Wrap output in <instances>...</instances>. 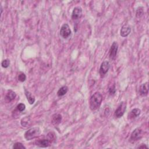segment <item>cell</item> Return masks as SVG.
I'll return each mask as SVG.
<instances>
[{
	"label": "cell",
	"instance_id": "cell-12",
	"mask_svg": "<svg viewBox=\"0 0 149 149\" xmlns=\"http://www.w3.org/2000/svg\"><path fill=\"white\" fill-rule=\"evenodd\" d=\"M131 32V28L128 25H123L120 31V35L123 37H127Z\"/></svg>",
	"mask_w": 149,
	"mask_h": 149
},
{
	"label": "cell",
	"instance_id": "cell-14",
	"mask_svg": "<svg viewBox=\"0 0 149 149\" xmlns=\"http://www.w3.org/2000/svg\"><path fill=\"white\" fill-rule=\"evenodd\" d=\"M25 94L27 98V100L30 104H33L35 102V97L32 93L25 89Z\"/></svg>",
	"mask_w": 149,
	"mask_h": 149
},
{
	"label": "cell",
	"instance_id": "cell-10",
	"mask_svg": "<svg viewBox=\"0 0 149 149\" xmlns=\"http://www.w3.org/2000/svg\"><path fill=\"white\" fill-rule=\"evenodd\" d=\"M148 93V83L146 82L142 84L139 88V94L141 96L144 97L147 96Z\"/></svg>",
	"mask_w": 149,
	"mask_h": 149
},
{
	"label": "cell",
	"instance_id": "cell-6",
	"mask_svg": "<svg viewBox=\"0 0 149 149\" xmlns=\"http://www.w3.org/2000/svg\"><path fill=\"white\" fill-rule=\"evenodd\" d=\"M82 9L80 7L74 8L71 16L72 19L74 21H77L80 19L82 17Z\"/></svg>",
	"mask_w": 149,
	"mask_h": 149
},
{
	"label": "cell",
	"instance_id": "cell-15",
	"mask_svg": "<svg viewBox=\"0 0 149 149\" xmlns=\"http://www.w3.org/2000/svg\"><path fill=\"white\" fill-rule=\"evenodd\" d=\"M16 93L13 91L9 90L8 91L7 95L5 96V99L8 102H11L12 100H13L16 98Z\"/></svg>",
	"mask_w": 149,
	"mask_h": 149
},
{
	"label": "cell",
	"instance_id": "cell-21",
	"mask_svg": "<svg viewBox=\"0 0 149 149\" xmlns=\"http://www.w3.org/2000/svg\"><path fill=\"white\" fill-rule=\"evenodd\" d=\"M109 95L111 96H113L116 93V87L115 85L114 84L113 85H112L109 88Z\"/></svg>",
	"mask_w": 149,
	"mask_h": 149
},
{
	"label": "cell",
	"instance_id": "cell-11",
	"mask_svg": "<svg viewBox=\"0 0 149 149\" xmlns=\"http://www.w3.org/2000/svg\"><path fill=\"white\" fill-rule=\"evenodd\" d=\"M141 114V110L139 108H134L133 109L128 115V119H133L135 118H137Z\"/></svg>",
	"mask_w": 149,
	"mask_h": 149
},
{
	"label": "cell",
	"instance_id": "cell-13",
	"mask_svg": "<svg viewBox=\"0 0 149 149\" xmlns=\"http://www.w3.org/2000/svg\"><path fill=\"white\" fill-rule=\"evenodd\" d=\"M62 121V116L60 114H54L52 116V123L54 125L57 126L59 125Z\"/></svg>",
	"mask_w": 149,
	"mask_h": 149
},
{
	"label": "cell",
	"instance_id": "cell-24",
	"mask_svg": "<svg viewBox=\"0 0 149 149\" xmlns=\"http://www.w3.org/2000/svg\"><path fill=\"white\" fill-rule=\"evenodd\" d=\"M148 148V146H147L145 144H142L140 146L138 147V148Z\"/></svg>",
	"mask_w": 149,
	"mask_h": 149
},
{
	"label": "cell",
	"instance_id": "cell-9",
	"mask_svg": "<svg viewBox=\"0 0 149 149\" xmlns=\"http://www.w3.org/2000/svg\"><path fill=\"white\" fill-rule=\"evenodd\" d=\"M51 141L48 139H39L35 142V144L36 146L40 147H47L50 146Z\"/></svg>",
	"mask_w": 149,
	"mask_h": 149
},
{
	"label": "cell",
	"instance_id": "cell-1",
	"mask_svg": "<svg viewBox=\"0 0 149 149\" xmlns=\"http://www.w3.org/2000/svg\"><path fill=\"white\" fill-rule=\"evenodd\" d=\"M103 101V96L99 92H96L90 99V108L91 111H96L101 106Z\"/></svg>",
	"mask_w": 149,
	"mask_h": 149
},
{
	"label": "cell",
	"instance_id": "cell-2",
	"mask_svg": "<svg viewBox=\"0 0 149 149\" xmlns=\"http://www.w3.org/2000/svg\"><path fill=\"white\" fill-rule=\"evenodd\" d=\"M41 134V129L39 127H33L29 129L25 132L24 136L27 140H31L34 139Z\"/></svg>",
	"mask_w": 149,
	"mask_h": 149
},
{
	"label": "cell",
	"instance_id": "cell-20",
	"mask_svg": "<svg viewBox=\"0 0 149 149\" xmlns=\"http://www.w3.org/2000/svg\"><path fill=\"white\" fill-rule=\"evenodd\" d=\"M17 79H18L19 81L21 82H25L26 81V74L24 73H23V72H20L19 74H18Z\"/></svg>",
	"mask_w": 149,
	"mask_h": 149
},
{
	"label": "cell",
	"instance_id": "cell-4",
	"mask_svg": "<svg viewBox=\"0 0 149 149\" xmlns=\"http://www.w3.org/2000/svg\"><path fill=\"white\" fill-rule=\"evenodd\" d=\"M126 106H127L126 103L125 101H122L119 105L117 109L115 110L114 116L117 118H121L125 113V111L126 109Z\"/></svg>",
	"mask_w": 149,
	"mask_h": 149
},
{
	"label": "cell",
	"instance_id": "cell-7",
	"mask_svg": "<svg viewBox=\"0 0 149 149\" xmlns=\"http://www.w3.org/2000/svg\"><path fill=\"white\" fill-rule=\"evenodd\" d=\"M118 50V44L116 42H114L112 44L109 53V57L111 60H114L117 54V51Z\"/></svg>",
	"mask_w": 149,
	"mask_h": 149
},
{
	"label": "cell",
	"instance_id": "cell-22",
	"mask_svg": "<svg viewBox=\"0 0 149 149\" xmlns=\"http://www.w3.org/2000/svg\"><path fill=\"white\" fill-rule=\"evenodd\" d=\"M10 60L8 59H5L4 60H3L1 62V65L4 68H7L10 65Z\"/></svg>",
	"mask_w": 149,
	"mask_h": 149
},
{
	"label": "cell",
	"instance_id": "cell-3",
	"mask_svg": "<svg viewBox=\"0 0 149 149\" xmlns=\"http://www.w3.org/2000/svg\"><path fill=\"white\" fill-rule=\"evenodd\" d=\"M143 136V131L140 128H136L132 132L130 137L129 138V142L131 143H134L140 139H142Z\"/></svg>",
	"mask_w": 149,
	"mask_h": 149
},
{
	"label": "cell",
	"instance_id": "cell-19",
	"mask_svg": "<svg viewBox=\"0 0 149 149\" xmlns=\"http://www.w3.org/2000/svg\"><path fill=\"white\" fill-rule=\"evenodd\" d=\"M12 148L13 149H25L26 147L20 142H16L13 144Z\"/></svg>",
	"mask_w": 149,
	"mask_h": 149
},
{
	"label": "cell",
	"instance_id": "cell-17",
	"mask_svg": "<svg viewBox=\"0 0 149 149\" xmlns=\"http://www.w3.org/2000/svg\"><path fill=\"white\" fill-rule=\"evenodd\" d=\"M68 91V87L66 86L61 87L57 91V95L58 97H62L65 95Z\"/></svg>",
	"mask_w": 149,
	"mask_h": 149
},
{
	"label": "cell",
	"instance_id": "cell-23",
	"mask_svg": "<svg viewBox=\"0 0 149 149\" xmlns=\"http://www.w3.org/2000/svg\"><path fill=\"white\" fill-rule=\"evenodd\" d=\"M16 108H17V110H18L19 111L22 112V111H23L26 109V105H25V104L20 103V104H19L17 105Z\"/></svg>",
	"mask_w": 149,
	"mask_h": 149
},
{
	"label": "cell",
	"instance_id": "cell-18",
	"mask_svg": "<svg viewBox=\"0 0 149 149\" xmlns=\"http://www.w3.org/2000/svg\"><path fill=\"white\" fill-rule=\"evenodd\" d=\"M144 15V9H143V7H139L136 9V16L137 17L140 18L141 17H142Z\"/></svg>",
	"mask_w": 149,
	"mask_h": 149
},
{
	"label": "cell",
	"instance_id": "cell-8",
	"mask_svg": "<svg viewBox=\"0 0 149 149\" xmlns=\"http://www.w3.org/2000/svg\"><path fill=\"white\" fill-rule=\"evenodd\" d=\"M109 68H110V64L108 61H105L101 63L100 68V70H99L100 77L101 78H103L107 74V73L108 72L109 69Z\"/></svg>",
	"mask_w": 149,
	"mask_h": 149
},
{
	"label": "cell",
	"instance_id": "cell-16",
	"mask_svg": "<svg viewBox=\"0 0 149 149\" xmlns=\"http://www.w3.org/2000/svg\"><path fill=\"white\" fill-rule=\"evenodd\" d=\"M21 125L23 127H28L31 125V119L29 117H25L21 119Z\"/></svg>",
	"mask_w": 149,
	"mask_h": 149
},
{
	"label": "cell",
	"instance_id": "cell-5",
	"mask_svg": "<svg viewBox=\"0 0 149 149\" xmlns=\"http://www.w3.org/2000/svg\"><path fill=\"white\" fill-rule=\"evenodd\" d=\"M60 35L63 39H66L71 35L72 32L69 28V26L67 23L64 24L60 29Z\"/></svg>",
	"mask_w": 149,
	"mask_h": 149
}]
</instances>
